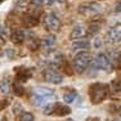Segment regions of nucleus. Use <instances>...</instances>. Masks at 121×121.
<instances>
[{
    "mask_svg": "<svg viewBox=\"0 0 121 121\" xmlns=\"http://www.w3.org/2000/svg\"><path fill=\"white\" fill-rule=\"evenodd\" d=\"M54 97H56V94L53 90L44 88V86H37L32 91L31 100L35 107H41V106L47 104L48 102H50L52 99H54Z\"/></svg>",
    "mask_w": 121,
    "mask_h": 121,
    "instance_id": "f257e3e1",
    "label": "nucleus"
},
{
    "mask_svg": "<svg viewBox=\"0 0 121 121\" xmlns=\"http://www.w3.org/2000/svg\"><path fill=\"white\" fill-rule=\"evenodd\" d=\"M89 95L93 104H99L108 95V85L103 82H94L89 88Z\"/></svg>",
    "mask_w": 121,
    "mask_h": 121,
    "instance_id": "f03ea898",
    "label": "nucleus"
},
{
    "mask_svg": "<svg viewBox=\"0 0 121 121\" xmlns=\"http://www.w3.org/2000/svg\"><path fill=\"white\" fill-rule=\"evenodd\" d=\"M91 60V54L90 53H86V52H81V53H79L76 57H75L73 59V68L75 71H76L77 73H82L86 68L90 66Z\"/></svg>",
    "mask_w": 121,
    "mask_h": 121,
    "instance_id": "7ed1b4c3",
    "label": "nucleus"
},
{
    "mask_svg": "<svg viewBox=\"0 0 121 121\" xmlns=\"http://www.w3.org/2000/svg\"><path fill=\"white\" fill-rule=\"evenodd\" d=\"M71 112V108L67 107L66 104H60V103H50L44 108V113L48 116H66Z\"/></svg>",
    "mask_w": 121,
    "mask_h": 121,
    "instance_id": "20e7f679",
    "label": "nucleus"
},
{
    "mask_svg": "<svg viewBox=\"0 0 121 121\" xmlns=\"http://www.w3.org/2000/svg\"><path fill=\"white\" fill-rule=\"evenodd\" d=\"M93 66L97 68V70L100 71H106V72H109V71L113 70V63L108 59V57L103 53H99L98 56L94 58L93 60Z\"/></svg>",
    "mask_w": 121,
    "mask_h": 121,
    "instance_id": "39448f33",
    "label": "nucleus"
},
{
    "mask_svg": "<svg viewBox=\"0 0 121 121\" xmlns=\"http://www.w3.org/2000/svg\"><path fill=\"white\" fill-rule=\"evenodd\" d=\"M44 26L48 31L57 32L60 28V21L56 14H47L44 17Z\"/></svg>",
    "mask_w": 121,
    "mask_h": 121,
    "instance_id": "423d86ee",
    "label": "nucleus"
},
{
    "mask_svg": "<svg viewBox=\"0 0 121 121\" xmlns=\"http://www.w3.org/2000/svg\"><path fill=\"white\" fill-rule=\"evenodd\" d=\"M106 39L109 44H117L121 40V26L120 23H116L115 26H112V28H109L107 35H106Z\"/></svg>",
    "mask_w": 121,
    "mask_h": 121,
    "instance_id": "0eeeda50",
    "label": "nucleus"
},
{
    "mask_svg": "<svg viewBox=\"0 0 121 121\" xmlns=\"http://www.w3.org/2000/svg\"><path fill=\"white\" fill-rule=\"evenodd\" d=\"M44 80L47 82H50V84L58 85L62 82V75L58 73L54 68H47L44 71Z\"/></svg>",
    "mask_w": 121,
    "mask_h": 121,
    "instance_id": "6e6552de",
    "label": "nucleus"
},
{
    "mask_svg": "<svg viewBox=\"0 0 121 121\" xmlns=\"http://www.w3.org/2000/svg\"><path fill=\"white\" fill-rule=\"evenodd\" d=\"M80 13L85 14V16H94V14H99L102 12V7L97 3H89L86 5L80 7Z\"/></svg>",
    "mask_w": 121,
    "mask_h": 121,
    "instance_id": "1a4fd4ad",
    "label": "nucleus"
},
{
    "mask_svg": "<svg viewBox=\"0 0 121 121\" xmlns=\"http://www.w3.org/2000/svg\"><path fill=\"white\" fill-rule=\"evenodd\" d=\"M72 50L73 52H80V50H88L90 48V44H89L88 40H77V41L72 43Z\"/></svg>",
    "mask_w": 121,
    "mask_h": 121,
    "instance_id": "9d476101",
    "label": "nucleus"
},
{
    "mask_svg": "<svg viewBox=\"0 0 121 121\" xmlns=\"http://www.w3.org/2000/svg\"><path fill=\"white\" fill-rule=\"evenodd\" d=\"M10 40L14 44H21L25 41V32L22 30H14L10 32Z\"/></svg>",
    "mask_w": 121,
    "mask_h": 121,
    "instance_id": "9b49d317",
    "label": "nucleus"
},
{
    "mask_svg": "<svg viewBox=\"0 0 121 121\" xmlns=\"http://www.w3.org/2000/svg\"><path fill=\"white\" fill-rule=\"evenodd\" d=\"M54 45H56V37L53 35H49L43 40V47H44L45 50H52L54 48Z\"/></svg>",
    "mask_w": 121,
    "mask_h": 121,
    "instance_id": "f8f14e48",
    "label": "nucleus"
},
{
    "mask_svg": "<svg viewBox=\"0 0 121 121\" xmlns=\"http://www.w3.org/2000/svg\"><path fill=\"white\" fill-rule=\"evenodd\" d=\"M10 91V80L9 79H3L0 80V93L8 95Z\"/></svg>",
    "mask_w": 121,
    "mask_h": 121,
    "instance_id": "ddd939ff",
    "label": "nucleus"
},
{
    "mask_svg": "<svg viewBox=\"0 0 121 121\" xmlns=\"http://www.w3.org/2000/svg\"><path fill=\"white\" fill-rule=\"evenodd\" d=\"M84 28L81 27V26H76V27L72 28V31H71V39H79V37L84 36Z\"/></svg>",
    "mask_w": 121,
    "mask_h": 121,
    "instance_id": "4468645a",
    "label": "nucleus"
},
{
    "mask_svg": "<svg viewBox=\"0 0 121 121\" xmlns=\"http://www.w3.org/2000/svg\"><path fill=\"white\" fill-rule=\"evenodd\" d=\"M76 97H77V93L75 90H72V91H68V93H66L65 95H63V100H65L66 103H68V104H71V103L76 99Z\"/></svg>",
    "mask_w": 121,
    "mask_h": 121,
    "instance_id": "2eb2a0df",
    "label": "nucleus"
},
{
    "mask_svg": "<svg viewBox=\"0 0 121 121\" xmlns=\"http://www.w3.org/2000/svg\"><path fill=\"white\" fill-rule=\"evenodd\" d=\"M31 70H28V68H21V70H19V73H18V79L19 77H23V79H22V82L23 81H26V80L28 79V77H31Z\"/></svg>",
    "mask_w": 121,
    "mask_h": 121,
    "instance_id": "dca6fc26",
    "label": "nucleus"
},
{
    "mask_svg": "<svg viewBox=\"0 0 121 121\" xmlns=\"http://www.w3.org/2000/svg\"><path fill=\"white\" fill-rule=\"evenodd\" d=\"M34 120H35V117L31 112H23L19 117V121H34Z\"/></svg>",
    "mask_w": 121,
    "mask_h": 121,
    "instance_id": "f3484780",
    "label": "nucleus"
},
{
    "mask_svg": "<svg viewBox=\"0 0 121 121\" xmlns=\"http://www.w3.org/2000/svg\"><path fill=\"white\" fill-rule=\"evenodd\" d=\"M13 88H14V93H16L17 95H23L25 94V89L22 88L21 84L16 82V84H13Z\"/></svg>",
    "mask_w": 121,
    "mask_h": 121,
    "instance_id": "a211bd4d",
    "label": "nucleus"
},
{
    "mask_svg": "<svg viewBox=\"0 0 121 121\" xmlns=\"http://www.w3.org/2000/svg\"><path fill=\"white\" fill-rule=\"evenodd\" d=\"M89 31H90V34H97L99 31V23L98 22H91L90 27H89Z\"/></svg>",
    "mask_w": 121,
    "mask_h": 121,
    "instance_id": "6ab92c4d",
    "label": "nucleus"
},
{
    "mask_svg": "<svg viewBox=\"0 0 121 121\" xmlns=\"http://www.w3.org/2000/svg\"><path fill=\"white\" fill-rule=\"evenodd\" d=\"M65 0H47L48 5H56V4H63Z\"/></svg>",
    "mask_w": 121,
    "mask_h": 121,
    "instance_id": "aec40b11",
    "label": "nucleus"
},
{
    "mask_svg": "<svg viewBox=\"0 0 121 121\" xmlns=\"http://www.w3.org/2000/svg\"><path fill=\"white\" fill-rule=\"evenodd\" d=\"M102 44H103L102 39H100V37H95V40H94V47H95V48H99Z\"/></svg>",
    "mask_w": 121,
    "mask_h": 121,
    "instance_id": "412c9836",
    "label": "nucleus"
},
{
    "mask_svg": "<svg viewBox=\"0 0 121 121\" xmlns=\"http://www.w3.org/2000/svg\"><path fill=\"white\" fill-rule=\"evenodd\" d=\"M34 5H43L44 3H47V0H31Z\"/></svg>",
    "mask_w": 121,
    "mask_h": 121,
    "instance_id": "4be33fe9",
    "label": "nucleus"
},
{
    "mask_svg": "<svg viewBox=\"0 0 121 121\" xmlns=\"http://www.w3.org/2000/svg\"><path fill=\"white\" fill-rule=\"evenodd\" d=\"M108 121H120L119 119H112V120H108Z\"/></svg>",
    "mask_w": 121,
    "mask_h": 121,
    "instance_id": "5701e85b",
    "label": "nucleus"
},
{
    "mask_svg": "<svg viewBox=\"0 0 121 121\" xmlns=\"http://www.w3.org/2000/svg\"><path fill=\"white\" fill-rule=\"evenodd\" d=\"M1 1H4V0H0V4H1Z\"/></svg>",
    "mask_w": 121,
    "mask_h": 121,
    "instance_id": "b1692460",
    "label": "nucleus"
},
{
    "mask_svg": "<svg viewBox=\"0 0 121 121\" xmlns=\"http://www.w3.org/2000/svg\"><path fill=\"white\" fill-rule=\"evenodd\" d=\"M68 121H75V120H68Z\"/></svg>",
    "mask_w": 121,
    "mask_h": 121,
    "instance_id": "393cba45",
    "label": "nucleus"
}]
</instances>
